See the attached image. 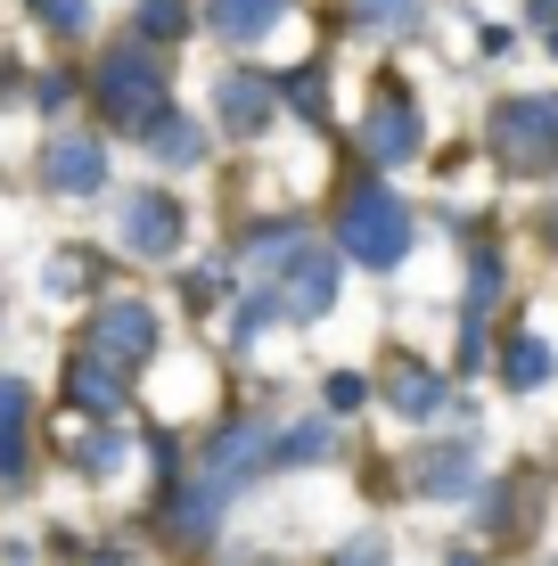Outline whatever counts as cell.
<instances>
[{
    "mask_svg": "<svg viewBox=\"0 0 558 566\" xmlns=\"http://www.w3.org/2000/svg\"><path fill=\"white\" fill-rule=\"evenodd\" d=\"M337 239H345V255H354V263L394 271L402 255H411V206H402L394 189H354V198H345Z\"/></svg>",
    "mask_w": 558,
    "mask_h": 566,
    "instance_id": "7a4b0ae2",
    "label": "cell"
},
{
    "mask_svg": "<svg viewBox=\"0 0 558 566\" xmlns=\"http://www.w3.org/2000/svg\"><path fill=\"white\" fill-rule=\"evenodd\" d=\"M189 33V0H140V42H181Z\"/></svg>",
    "mask_w": 558,
    "mask_h": 566,
    "instance_id": "d6986e66",
    "label": "cell"
},
{
    "mask_svg": "<svg viewBox=\"0 0 558 566\" xmlns=\"http://www.w3.org/2000/svg\"><path fill=\"white\" fill-rule=\"evenodd\" d=\"M361 402H370V386H361L354 369H337L329 378V411H361Z\"/></svg>",
    "mask_w": 558,
    "mask_h": 566,
    "instance_id": "484cf974",
    "label": "cell"
},
{
    "mask_svg": "<svg viewBox=\"0 0 558 566\" xmlns=\"http://www.w3.org/2000/svg\"><path fill=\"white\" fill-rule=\"evenodd\" d=\"M74 460H83V476H115V468H124V436H107V427H99V436H83V452H74Z\"/></svg>",
    "mask_w": 558,
    "mask_h": 566,
    "instance_id": "44dd1931",
    "label": "cell"
},
{
    "mask_svg": "<svg viewBox=\"0 0 558 566\" xmlns=\"http://www.w3.org/2000/svg\"><path fill=\"white\" fill-rule=\"evenodd\" d=\"M214 107H222V132H239V140H255V132H272V115H280V91L263 83V74H222Z\"/></svg>",
    "mask_w": 558,
    "mask_h": 566,
    "instance_id": "9c48e42d",
    "label": "cell"
},
{
    "mask_svg": "<svg viewBox=\"0 0 558 566\" xmlns=\"http://www.w3.org/2000/svg\"><path fill=\"white\" fill-rule=\"evenodd\" d=\"M206 17H214V33H222L230 50H246V42H263V33L287 17V0H214Z\"/></svg>",
    "mask_w": 558,
    "mask_h": 566,
    "instance_id": "8fae6325",
    "label": "cell"
},
{
    "mask_svg": "<svg viewBox=\"0 0 558 566\" xmlns=\"http://www.w3.org/2000/svg\"><path fill=\"white\" fill-rule=\"evenodd\" d=\"M74 287H91V255H57L50 263V296H74Z\"/></svg>",
    "mask_w": 558,
    "mask_h": 566,
    "instance_id": "d4e9b609",
    "label": "cell"
},
{
    "mask_svg": "<svg viewBox=\"0 0 558 566\" xmlns=\"http://www.w3.org/2000/svg\"><path fill=\"white\" fill-rule=\"evenodd\" d=\"M361 148L378 156V165H411L419 148V107L402 99V91H378V107H370V124H361Z\"/></svg>",
    "mask_w": 558,
    "mask_h": 566,
    "instance_id": "ba28073f",
    "label": "cell"
},
{
    "mask_svg": "<svg viewBox=\"0 0 558 566\" xmlns=\"http://www.w3.org/2000/svg\"><path fill=\"white\" fill-rule=\"evenodd\" d=\"M148 148H157L165 165H198V156H206V132H198V124H181V115H165V124L148 132Z\"/></svg>",
    "mask_w": 558,
    "mask_h": 566,
    "instance_id": "e0dca14e",
    "label": "cell"
},
{
    "mask_svg": "<svg viewBox=\"0 0 558 566\" xmlns=\"http://www.w3.org/2000/svg\"><path fill=\"white\" fill-rule=\"evenodd\" d=\"M66 395L83 402V411H99V419H107L115 402H124V369H115L107 354H83V361L66 369Z\"/></svg>",
    "mask_w": 558,
    "mask_h": 566,
    "instance_id": "4fadbf2b",
    "label": "cell"
},
{
    "mask_svg": "<svg viewBox=\"0 0 558 566\" xmlns=\"http://www.w3.org/2000/svg\"><path fill=\"white\" fill-rule=\"evenodd\" d=\"M91 91H99L107 124L140 132V140H148V132H157L165 115H172V107H165V66H157V57H148V50H115L107 66L91 74Z\"/></svg>",
    "mask_w": 558,
    "mask_h": 566,
    "instance_id": "6da1fadb",
    "label": "cell"
},
{
    "mask_svg": "<svg viewBox=\"0 0 558 566\" xmlns=\"http://www.w3.org/2000/svg\"><path fill=\"white\" fill-rule=\"evenodd\" d=\"M272 280H280V287H272V296H280V321H320V312L337 304V263L313 255V247H296Z\"/></svg>",
    "mask_w": 558,
    "mask_h": 566,
    "instance_id": "5b68a950",
    "label": "cell"
},
{
    "mask_svg": "<svg viewBox=\"0 0 558 566\" xmlns=\"http://www.w3.org/2000/svg\"><path fill=\"white\" fill-rule=\"evenodd\" d=\"M91 354H107L115 369H140L148 354H157V312L148 304H99L91 312Z\"/></svg>",
    "mask_w": 558,
    "mask_h": 566,
    "instance_id": "277c9868",
    "label": "cell"
},
{
    "mask_svg": "<svg viewBox=\"0 0 558 566\" xmlns=\"http://www.w3.org/2000/svg\"><path fill=\"white\" fill-rule=\"evenodd\" d=\"M25 411H33V402H25V386H17V378H0V484H17V476H25Z\"/></svg>",
    "mask_w": 558,
    "mask_h": 566,
    "instance_id": "5bb4252c",
    "label": "cell"
},
{
    "mask_svg": "<svg viewBox=\"0 0 558 566\" xmlns=\"http://www.w3.org/2000/svg\"><path fill=\"white\" fill-rule=\"evenodd\" d=\"M287 99H296V115H313V124H329V83H320L313 66L287 74Z\"/></svg>",
    "mask_w": 558,
    "mask_h": 566,
    "instance_id": "7402d4cb",
    "label": "cell"
},
{
    "mask_svg": "<svg viewBox=\"0 0 558 566\" xmlns=\"http://www.w3.org/2000/svg\"><path fill=\"white\" fill-rule=\"evenodd\" d=\"M387 402L402 419H435V411H444V378L419 369V361H387Z\"/></svg>",
    "mask_w": 558,
    "mask_h": 566,
    "instance_id": "7c38bea8",
    "label": "cell"
},
{
    "mask_svg": "<svg viewBox=\"0 0 558 566\" xmlns=\"http://www.w3.org/2000/svg\"><path fill=\"white\" fill-rule=\"evenodd\" d=\"M337 452V436L320 419H304V427H287V436H272V468H313V460H329Z\"/></svg>",
    "mask_w": 558,
    "mask_h": 566,
    "instance_id": "9a60e30c",
    "label": "cell"
},
{
    "mask_svg": "<svg viewBox=\"0 0 558 566\" xmlns=\"http://www.w3.org/2000/svg\"><path fill=\"white\" fill-rule=\"evenodd\" d=\"M263 452H272V436H263L255 419H239V427H222V436H214V452H206V476H222L230 493H239V476H246V468H263Z\"/></svg>",
    "mask_w": 558,
    "mask_h": 566,
    "instance_id": "30bf717a",
    "label": "cell"
},
{
    "mask_svg": "<svg viewBox=\"0 0 558 566\" xmlns=\"http://www.w3.org/2000/svg\"><path fill=\"white\" fill-rule=\"evenodd\" d=\"M124 247L148 263H165L172 247H181V206L165 198V189H140V198H124Z\"/></svg>",
    "mask_w": 558,
    "mask_h": 566,
    "instance_id": "52a82bcc",
    "label": "cell"
},
{
    "mask_svg": "<svg viewBox=\"0 0 558 566\" xmlns=\"http://www.w3.org/2000/svg\"><path fill=\"white\" fill-rule=\"evenodd\" d=\"M502 369H509V386H550V345L543 337H509V354H502Z\"/></svg>",
    "mask_w": 558,
    "mask_h": 566,
    "instance_id": "2e32d148",
    "label": "cell"
},
{
    "mask_svg": "<svg viewBox=\"0 0 558 566\" xmlns=\"http://www.w3.org/2000/svg\"><path fill=\"white\" fill-rule=\"evenodd\" d=\"M493 296H502V263L476 255V263H468V321H476V312H485Z\"/></svg>",
    "mask_w": 558,
    "mask_h": 566,
    "instance_id": "603a6c76",
    "label": "cell"
},
{
    "mask_svg": "<svg viewBox=\"0 0 558 566\" xmlns=\"http://www.w3.org/2000/svg\"><path fill=\"white\" fill-rule=\"evenodd\" d=\"M354 9H361V25L394 33V42H402V33H419V0H354Z\"/></svg>",
    "mask_w": 558,
    "mask_h": 566,
    "instance_id": "ffe728a7",
    "label": "cell"
},
{
    "mask_svg": "<svg viewBox=\"0 0 558 566\" xmlns=\"http://www.w3.org/2000/svg\"><path fill=\"white\" fill-rule=\"evenodd\" d=\"M526 9H534V17H543V25H558V0H526Z\"/></svg>",
    "mask_w": 558,
    "mask_h": 566,
    "instance_id": "4316f807",
    "label": "cell"
},
{
    "mask_svg": "<svg viewBox=\"0 0 558 566\" xmlns=\"http://www.w3.org/2000/svg\"><path fill=\"white\" fill-rule=\"evenodd\" d=\"M42 181L57 189V198H99L107 189V148L91 140V132H57V140L42 148Z\"/></svg>",
    "mask_w": 558,
    "mask_h": 566,
    "instance_id": "8992f818",
    "label": "cell"
},
{
    "mask_svg": "<svg viewBox=\"0 0 558 566\" xmlns=\"http://www.w3.org/2000/svg\"><path fill=\"white\" fill-rule=\"evenodd\" d=\"M468 484H476L468 452H435L428 468H419V493H435V501H444V493H468Z\"/></svg>",
    "mask_w": 558,
    "mask_h": 566,
    "instance_id": "ac0fdd59",
    "label": "cell"
},
{
    "mask_svg": "<svg viewBox=\"0 0 558 566\" xmlns=\"http://www.w3.org/2000/svg\"><path fill=\"white\" fill-rule=\"evenodd\" d=\"M493 148L509 172H550L558 165V99H509L493 115Z\"/></svg>",
    "mask_w": 558,
    "mask_h": 566,
    "instance_id": "3957f363",
    "label": "cell"
},
{
    "mask_svg": "<svg viewBox=\"0 0 558 566\" xmlns=\"http://www.w3.org/2000/svg\"><path fill=\"white\" fill-rule=\"evenodd\" d=\"M33 17H42L50 33H83V25H91V9H83V0H33Z\"/></svg>",
    "mask_w": 558,
    "mask_h": 566,
    "instance_id": "cb8c5ba5",
    "label": "cell"
}]
</instances>
